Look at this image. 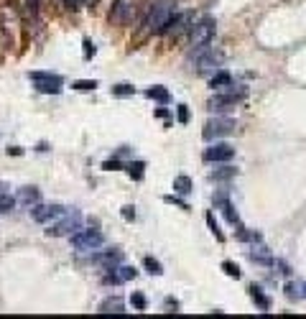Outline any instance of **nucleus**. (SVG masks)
I'll return each instance as SVG.
<instances>
[{"instance_id": "obj_1", "label": "nucleus", "mask_w": 306, "mask_h": 319, "mask_svg": "<svg viewBox=\"0 0 306 319\" xmlns=\"http://www.w3.org/2000/svg\"><path fill=\"white\" fill-rule=\"evenodd\" d=\"M174 16H176V6L171 3V0H153V3L148 6L145 18H143L145 34H164Z\"/></svg>"}, {"instance_id": "obj_2", "label": "nucleus", "mask_w": 306, "mask_h": 319, "mask_svg": "<svg viewBox=\"0 0 306 319\" xmlns=\"http://www.w3.org/2000/svg\"><path fill=\"white\" fill-rule=\"evenodd\" d=\"M245 97H248V90H245V87H237V90H235V84H227V87H222V90L209 100V110H215V112L235 110Z\"/></svg>"}, {"instance_id": "obj_3", "label": "nucleus", "mask_w": 306, "mask_h": 319, "mask_svg": "<svg viewBox=\"0 0 306 319\" xmlns=\"http://www.w3.org/2000/svg\"><path fill=\"white\" fill-rule=\"evenodd\" d=\"M72 248L79 253H89V250H100L105 245V235L100 230H77L74 235H69Z\"/></svg>"}, {"instance_id": "obj_4", "label": "nucleus", "mask_w": 306, "mask_h": 319, "mask_svg": "<svg viewBox=\"0 0 306 319\" xmlns=\"http://www.w3.org/2000/svg\"><path fill=\"white\" fill-rule=\"evenodd\" d=\"M215 18H202L199 23L192 26V46H194V54L202 51V49H209L212 39H215Z\"/></svg>"}, {"instance_id": "obj_5", "label": "nucleus", "mask_w": 306, "mask_h": 319, "mask_svg": "<svg viewBox=\"0 0 306 319\" xmlns=\"http://www.w3.org/2000/svg\"><path fill=\"white\" fill-rule=\"evenodd\" d=\"M79 225H82V215L77 212V210H67V215L56 222V225H51V230H46L51 238H67V235H74L77 230H79Z\"/></svg>"}, {"instance_id": "obj_6", "label": "nucleus", "mask_w": 306, "mask_h": 319, "mask_svg": "<svg viewBox=\"0 0 306 319\" xmlns=\"http://www.w3.org/2000/svg\"><path fill=\"white\" fill-rule=\"evenodd\" d=\"M220 64H222V54H217L215 49H202L194 54V67L199 74H215L220 72Z\"/></svg>"}, {"instance_id": "obj_7", "label": "nucleus", "mask_w": 306, "mask_h": 319, "mask_svg": "<svg viewBox=\"0 0 306 319\" xmlns=\"http://www.w3.org/2000/svg\"><path fill=\"white\" fill-rule=\"evenodd\" d=\"M31 82L36 84L39 92H46V95H59L64 87V79L59 74H51V72H34Z\"/></svg>"}, {"instance_id": "obj_8", "label": "nucleus", "mask_w": 306, "mask_h": 319, "mask_svg": "<svg viewBox=\"0 0 306 319\" xmlns=\"http://www.w3.org/2000/svg\"><path fill=\"white\" fill-rule=\"evenodd\" d=\"M232 130H235V120H230V118H215V120H209L204 125L202 135H204V140H215V138L230 135Z\"/></svg>"}, {"instance_id": "obj_9", "label": "nucleus", "mask_w": 306, "mask_h": 319, "mask_svg": "<svg viewBox=\"0 0 306 319\" xmlns=\"http://www.w3.org/2000/svg\"><path fill=\"white\" fill-rule=\"evenodd\" d=\"M64 215H67V207H62V205H34L31 207V217L36 222H51Z\"/></svg>"}, {"instance_id": "obj_10", "label": "nucleus", "mask_w": 306, "mask_h": 319, "mask_svg": "<svg viewBox=\"0 0 306 319\" xmlns=\"http://www.w3.org/2000/svg\"><path fill=\"white\" fill-rule=\"evenodd\" d=\"M133 0H115V6H112V11H110V23H115V26H123V23H128L130 18H133Z\"/></svg>"}, {"instance_id": "obj_11", "label": "nucleus", "mask_w": 306, "mask_h": 319, "mask_svg": "<svg viewBox=\"0 0 306 319\" xmlns=\"http://www.w3.org/2000/svg\"><path fill=\"white\" fill-rule=\"evenodd\" d=\"M235 156V148L230 143H215L204 151V161H215V164H225Z\"/></svg>"}, {"instance_id": "obj_12", "label": "nucleus", "mask_w": 306, "mask_h": 319, "mask_svg": "<svg viewBox=\"0 0 306 319\" xmlns=\"http://www.w3.org/2000/svg\"><path fill=\"white\" fill-rule=\"evenodd\" d=\"M100 314H125V304L117 296H110L100 304Z\"/></svg>"}, {"instance_id": "obj_13", "label": "nucleus", "mask_w": 306, "mask_h": 319, "mask_svg": "<svg viewBox=\"0 0 306 319\" xmlns=\"http://www.w3.org/2000/svg\"><path fill=\"white\" fill-rule=\"evenodd\" d=\"M248 255H250V260H253V263H263V266H273V263H276V260L270 258V253H268L263 245H258V248L253 245Z\"/></svg>"}, {"instance_id": "obj_14", "label": "nucleus", "mask_w": 306, "mask_h": 319, "mask_svg": "<svg viewBox=\"0 0 306 319\" xmlns=\"http://www.w3.org/2000/svg\"><path fill=\"white\" fill-rule=\"evenodd\" d=\"M39 197H41V192L36 189V187H21V192H18V202H23V205H39Z\"/></svg>"}, {"instance_id": "obj_15", "label": "nucleus", "mask_w": 306, "mask_h": 319, "mask_svg": "<svg viewBox=\"0 0 306 319\" xmlns=\"http://www.w3.org/2000/svg\"><path fill=\"white\" fill-rule=\"evenodd\" d=\"M135 268L133 266H120L117 268V273H110L107 276V281H112V283H120V281H130V278H135Z\"/></svg>"}, {"instance_id": "obj_16", "label": "nucleus", "mask_w": 306, "mask_h": 319, "mask_svg": "<svg viewBox=\"0 0 306 319\" xmlns=\"http://www.w3.org/2000/svg\"><path fill=\"white\" fill-rule=\"evenodd\" d=\"M250 299H253V301L263 309V311H268V309H270V301H268V296L263 294V288H260V286H250Z\"/></svg>"}, {"instance_id": "obj_17", "label": "nucleus", "mask_w": 306, "mask_h": 319, "mask_svg": "<svg viewBox=\"0 0 306 319\" xmlns=\"http://www.w3.org/2000/svg\"><path fill=\"white\" fill-rule=\"evenodd\" d=\"M209 84H212V90H215V87H217V90H222V87L232 84V77H230L227 72H215V74H212V79H209Z\"/></svg>"}, {"instance_id": "obj_18", "label": "nucleus", "mask_w": 306, "mask_h": 319, "mask_svg": "<svg viewBox=\"0 0 306 319\" xmlns=\"http://www.w3.org/2000/svg\"><path fill=\"white\" fill-rule=\"evenodd\" d=\"M220 207H222V215H225V220H227L230 225H240V220H237V212H235V207H232L230 202L220 199Z\"/></svg>"}, {"instance_id": "obj_19", "label": "nucleus", "mask_w": 306, "mask_h": 319, "mask_svg": "<svg viewBox=\"0 0 306 319\" xmlns=\"http://www.w3.org/2000/svg\"><path fill=\"white\" fill-rule=\"evenodd\" d=\"M92 260H95V263L112 266V263H117V260H120V253H117V250H107V253H102V255H92Z\"/></svg>"}, {"instance_id": "obj_20", "label": "nucleus", "mask_w": 306, "mask_h": 319, "mask_svg": "<svg viewBox=\"0 0 306 319\" xmlns=\"http://www.w3.org/2000/svg\"><path fill=\"white\" fill-rule=\"evenodd\" d=\"M174 192L189 194V192H192V179H189V177H176V179H174Z\"/></svg>"}, {"instance_id": "obj_21", "label": "nucleus", "mask_w": 306, "mask_h": 319, "mask_svg": "<svg viewBox=\"0 0 306 319\" xmlns=\"http://www.w3.org/2000/svg\"><path fill=\"white\" fill-rule=\"evenodd\" d=\"M16 205H18V199H16V197H11V194H0V215L11 212Z\"/></svg>"}, {"instance_id": "obj_22", "label": "nucleus", "mask_w": 306, "mask_h": 319, "mask_svg": "<svg viewBox=\"0 0 306 319\" xmlns=\"http://www.w3.org/2000/svg\"><path fill=\"white\" fill-rule=\"evenodd\" d=\"M145 95H148L150 100H159V102H169V92H166L164 87H150V90H145Z\"/></svg>"}, {"instance_id": "obj_23", "label": "nucleus", "mask_w": 306, "mask_h": 319, "mask_svg": "<svg viewBox=\"0 0 306 319\" xmlns=\"http://www.w3.org/2000/svg\"><path fill=\"white\" fill-rule=\"evenodd\" d=\"M72 87H74V90H79V92H89V90H95V87H97V82H95V79H77Z\"/></svg>"}, {"instance_id": "obj_24", "label": "nucleus", "mask_w": 306, "mask_h": 319, "mask_svg": "<svg viewBox=\"0 0 306 319\" xmlns=\"http://www.w3.org/2000/svg\"><path fill=\"white\" fill-rule=\"evenodd\" d=\"M143 263H145L148 273H156V276H161V273H164V268H161V263H159V260H153V258H145Z\"/></svg>"}, {"instance_id": "obj_25", "label": "nucleus", "mask_w": 306, "mask_h": 319, "mask_svg": "<svg viewBox=\"0 0 306 319\" xmlns=\"http://www.w3.org/2000/svg\"><path fill=\"white\" fill-rule=\"evenodd\" d=\"M212 177H215L217 182H222V179H230V177H235V169H232V166H222V169H217Z\"/></svg>"}, {"instance_id": "obj_26", "label": "nucleus", "mask_w": 306, "mask_h": 319, "mask_svg": "<svg viewBox=\"0 0 306 319\" xmlns=\"http://www.w3.org/2000/svg\"><path fill=\"white\" fill-rule=\"evenodd\" d=\"M112 95L128 97V95H133V87H130V84H117V87H112Z\"/></svg>"}, {"instance_id": "obj_27", "label": "nucleus", "mask_w": 306, "mask_h": 319, "mask_svg": "<svg viewBox=\"0 0 306 319\" xmlns=\"http://www.w3.org/2000/svg\"><path fill=\"white\" fill-rule=\"evenodd\" d=\"M222 268H225V273H227V276H232V278H240V268H237L235 263L225 260V263H222Z\"/></svg>"}, {"instance_id": "obj_28", "label": "nucleus", "mask_w": 306, "mask_h": 319, "mask_svg": "<svg viewBox=\"0 0 306 319\" xmlns=\"http://www.w3.org/2000/svg\"><path fill=\"white\" fill-rule=\"evenodd\" d=\"M286 296H288V299H298V296H303V294H301V286L288 283V286H286Z\"/></svg>"}, {"instance_id": "obj_29", "label": "nucleus", "mask_w": 306, "mask_h": 319, "mask_svg": "<svg viewBox=\"0 0 306 319\" xmlns=\"http://www.w3.org/2000/svg\"><path fill=\"white\" fill-rule=\"evenodd\" d=\"M135 174V179H140L143 177V164L138 161V164H130V177Z\"/></svg>"}, {"instance_id": "obj_30", "label": "nucleus", "mask_w": 306, "mask_h": 319, "mask_svg": "<svg viewBox=\"0 0 306 319\" xmlns=\"http://www.w3.org/2000/svg\"><path fill=\"white\" fill-rule=\"evenodd\" d=\"M189 120V110H187V105H179V123H187Z\"/></svg>"}, {"instance_id": "obj_31", "label": "nucleus", "mask_w": 306, "mask_h": 319, "mask_svg": "<svg viewBox=\"0 0 306 319\" xmlns=\"http://www.w3.org/2000/svg\"><path fill=\"white\" fill-rule=\"evenodd\" d=\"M133 304H135L138 309H145V299H143L140 294H133Z\"/></svg>"}, {"instance_id": "obj_32", "label": "nucleus", "mask_w": 306, "mask_h": 319, "mask_svg": "<svg viewBox=\"0 0 306 319\" xmlns=\"http://www.w3.org/2000/svg\"><path fill=\"white\" fill-rule=\"evenodd\" d=\"M89 54H95V44L89 39H84V56H89Z\"/></svg>"}, {"instance_id": "obj_33", "label": "nucleus", "mask_w": 306, "mask_h": 319, "mask_svg": "<svg viewBox=\"0 0 306 319\" xmlns=\"http://www.w3.org/2000/svg\"><path fill=\"white\" fill-rule=\"evenodd\" d=\"M82 3H84V0H64L67 8H82Z\"/></svg>"}, {"instance_id": "obj_34", "label": "nucleus", "mask_w": 306, "mask_h": 319, "mask_svg": "<svg viewBox=\"0 0 306 319\" xmlns=\"http://www.w3.org/2000/svg\"><path fill=\"white\" fill-rule=\"evenodd\" d=\"M123 217H125V220H133V217H135L133 207H123Z\"/></svg>"}, {"instance_id": "obj_35", "label": "nucleus", "mask_w": 306, "mask_h": 319, "mask_svg": "<svg viewBox=\"0 0 306 319\" xmlns=\"http://www.w3.org/2000/svg\"><path fill=\"white\" fill-rule=\"evenodd\" d=\"M301 291H303V296H306V283H301Z\"/></svg>"}]
</instances>
